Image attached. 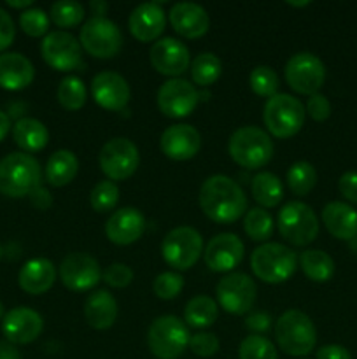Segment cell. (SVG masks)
Masks as SVG:
<instances>
[{"mask_svg": "<svg viewBox=\"0 0 357 359\" xmlns=\"http://www.w3.org/2000/svg\"><path fill=\"white\" fill-rule=\"evenodd\" d=\"M200 207L214 223L230 224L247 212V196L234 179L217 174L200 188Z\"/></svg>", "mask_w": 357, "mask_h": 359, "instance_id": "obj_1", "label": "cell"}, {"mask_svg": "<svg viewBox=\"0 0 357 359\" xmlns=\"http://www.w3.org/2000/svg\"><path fill=\"white\" fill-rule=\"evenodd\" d=\"M42 168L28 153H10L0 160V193L9 198L28 196L41 186Z\"/></svg>", "mask_w": 357, "mask_h": 359, "instance_id": "obj_2", "label": "cell"}, {"mask_svg": "<svg viewBox=\"0 0 357 359\" xmlns=\"http://www.w3.org/2000/svg\"><path fill=\"white\" fill-rule=\"evenodd\" d=\"M227 151L231 160L241 168L258 170L273 158V140L259 126H240L231 133Z\"/></svg>", "mask_w": 357, "mask_h": 359, "instance_id": "obj_3", "label": "cell"}, {"mask_svg": "<svg viewBox=\"0 0 357 359\" xmlns=\"http://www.w3.org/2000/svg\"><path fill=\"white\" fill-rule=\"evenodd\" d=\"M275 337L280 349L294 358L310 354L317 344L314 321L298 309H289L276 319Z\"/></svg>", "mask_w": 357, "mask_h": 359, "instance_id": "obj_4", "label": "cell"}, {"mask_svg": "<svg viewBox=\"0 0 357 359\" xmlns=\"http://www.w3.org/2000/svg\"><path fill=\"white\" fill-rule=\"evenodd\" d=\"M251 269L259 280L266 284H282L294 276L298 256L290 248L276 242H265L254 249Z\"/></svg>", "mask_w": 357, "mask_h": 359, "instance_id": "obj_5", "label": "cell"}, {"mask_svg": "<svg viewBox=\"0 0 357 359\" xmlns=\"http://www.w3.org/2000/svg\"><path fill=\"white\" fill-rule=\"evenodd\" d=\"M304 116V105L296 97L289 93H276L266 100L262 121L273 137L289 139L303 128Z\"/></svg>", "mask_w": 357, "mask_h": 359, "instance_id": "obj_6", "label": "cell"}, {"mask_svg": "<svg viewBox=\"0 0 357 359\" xmlns=\"http://www.w3.org/2000/svg\"><path fill=\"white\" fill-rule=\"evenodd\" d=\"M189 328L175 316L154 319L147 332V346L158 359H178L189 347Z\"/></svg>", "mask_w": 357, "mask_h": 359, "instance_id": "obj_7", "label": "cell"}, {"mask_svg": "<svg viewBox=\"0 0 357 359\" xmlns=\"http://www.w3.org/2000/svg\"><path fill=\"white\" fill-rule=\"evenodd\" d=\"M276 228L289 244L304 248L318 235L317 214L304 202H289L280 209Z\"/></svg>", "mask_w": 357, "mask_h": 359, "instance_id": "obj_8", "label": "cell"}, {"mask_svg": "<svg viewBox=\"0 0 357 359\" xmlns=\"http://www.w3.org/2000/svg\"><path fill=\"white\" fill-rule=\"evenodd\" d=\"M203 252V238L191 226H177L164 235L161 242V256L177 272L189 270Z\"/></svg>", "mask_w": 357, "mask_h": 359, "instance_id": "obj_9", "label": "cell"}, {"mask_svg": "<svg viewBox=\"0 0 357 359\" xmlns=\"http://www.w3.org/2000/svg\"><path fill=\"white\" fill-rule=\"evenodd\" d=\"M80 48L100 60L118 56L122 48V35L118 25L105 16H91L80 28Z\"/></svg>", "mask_w": 357, "mask_h": 359, "instance_id": "obj_10", "label": "cell"}, {"mask_svg": "<svg viewBox=\"0 0 357 359\" xmlns=\"http://www.w3.org/2000/svg\"><path fill=\"white\" fill-rule=\"evenodd\" d=\"M286 81L293 91L300 95L318 93L326 81V67L314 53L301 51L290 56L286 63Z\"/></svg>", "mask_w": 357, "mask_h": 359, "instance_id": "obj_11", "label": "cell"}, {"mask_svg": "<svg viewBox=\"0 0 357 359\" xmlns=\"http://www.w3.org/2000/svg\"><path fill=\"white\" fill-rule=\"evenodd\" d=\"M98 161L108 181H125L139 168V147L126 137H115L104 144L98 154Z\"/></svg>", "mask_w": 357, "mask_h": 359, "instance_id": "obj_12", "label": "cell"}, {"mask_svg": "<svg viewBox=\"0 0 357 359\" xmlns=\"http://www.w3.org/2000/svg\"><path fill=\"white\" fill-rule=\"evenodd\" d=\"M217 305L233 316H245L254 307L258 287L254 280L241 272H231L219 280L216 287Z\"/></svg>", "mask_w": 357, "mask_h": 359, "instance_id": "obj_13", "label": "cell"}, {"mask_svg": "<svg viewBox=\"0 0 357 359\" xmlns=\"http://www.w3.org/2000/svg\"><path fill=\"white\" fill-rule=\"evenodd\" d=\"M158 107L167 118H188L200 102V93L195 84L186 79H168L158 90Z\"/></svg>", "mask_w": 357, "mask_h": 359, "instance_id": "obj_14", "label": "cell"}, {"mask_svg": "<svg viewBox=\"0 0 357 359\" xmlns=\"http://www.w3.org/2000/svg\"><path fill=\"white\" fill-rule=\"evenodd\" d=\"M41 55L49 67L58 72L76 70L83 63L80 42L63 30L49 32L41 44Z\"/></svg>", "mask_w": 357, "mask_h": 359, "instance_id": "obj_15", "label": "cell"}, {"mask_svg": "<svg viewBox=\"0 0 357 359\" xmlns=\"http://www.w3.org/2000/svg\"><path fill=\"white\" fill-rule=\"evenodd\" d=\"M59 280L76 293L90 291L102 280V270L97 259L86 252H70L59 265Z\"/></svg>", "mask_w": 357, "mask_h": 359, "instance_id": "obj_16", "label": "cell"}, {"mask_svg": "<svg viewBox=\"0 0 357 359\" xmlns=\"http://www.w3.org/2000/svg\"><path fill=\"white\" fill-rule=\"evenodd\" d=\"M149 60L158 74L168 76L172 79L184 74L191 67L189 49L174 37H163L154 42L150 46Z\"/></svg>", "mask_w": 357, "mask_h": 359, "instance_id": "obj_17", "label": "cell"}, {"mask_svg": "<svg viewBox=\"0 0 357 359\" xmlns=\"http://www.w3.org/2000/svg\"><path fill=\"white\" fill-rule=\"evenodd\" d=\"M91 95L102 109L119 112L125 111L128 105L132 90L128 86V81L121 74L104 70L91 81Z\"/></svg>", "mask_w": 357, "mask_h": 359, "instance_id": "obj_18", "label": "cell"}, {"mask_svg": "<svg viewBox=\"0 0 357 359\" xmlns=\"http://www.w3.org/2000/svg\"><path fill=\"white\" fill-rule=\"evenodd\" d=\"M244 242L234 233H219L206 244L203 251L205 265L212 272L226 273L237 269L244 259Z\"/></svg>", "mask_w": 357, "mask_h": 359, "instance_id": "obj_19", "label": "cell"}, {"mask_svg": "<svg viewBox=\"0 0 357 359\" xmlns=\"http://www.w3.org/2000/svg\"><path fill=\"white\" fill-rule=\"evenodd\" d=\"M44 321L38 312L28 307L10 309L2 321V333L13 346H27L38 339Z\"/></svg>", "mask_w": 357, "mask_h": 359, "instance_id": "obj_20", "label": "cell"}, {"mask_svg": "<svg viewBox=\"0 0 357 359\" xmlns=\"http://www.w3.org/2000/svg\"><path fill=\"white\" fill-rule=\"evenodd\" d=\"M160 147L170 160H191L202 147V135L191 125H172L161 133Z\"/></svg>", "mask_w": 357, "mask_h": 359, "instance_id": "obj_21", "label": "cell"}, {"mask_svg": "<svg viewBox=\"0 0 357 359\" xmlns=\"http://www.w3.org/2000/svg\"><path fill=\"white\" fill-rule=\"evenodd\" d=\"M146 231V217L135 207L115 210L105 223V235L115 245H130Z\"/></svg>", "mask_w": 357, "mask_h": 359, "instance_id": "obj_22", "label": "cell"}, {"mask_svg": "<svg viewBox=\"0 0 357 359\" xmlns=\"http://www.w3.org/2000/svg\"><path fill=\"white\" fill-rule=\"evenodd\" d=\"M164 25H167V16L160 2L140 4L132 11L128 20L130 32L140 42L160 41Z\"/></svg>", "mask_w": 357, "mask_h": 359, "instance_id": "obj_23", "label": "cell"}, {"mask_svg": "<svg viewBox=\"0 0 357 359\" xmlns=\"http://www.w3.org/2000/svg\"><path fill=\"white\" fill-rule=\"evenodd\" d=\"M168 18L174 30L186 39L203 37L210 27V18L206 11L195 2L174 4Z\"/></svg>", "mask_w": 357, "mask_h": 359, "instance_id": "obj_24", "label": "cell"}, {"mask_svg": "<svg viewBox=\"0 0 357 359\" xmlns=\"http://www.w3.org/2000/svg\"><path fill=\"white\" fill-rule=\"evenodd\" d=\"M34 63L21 53L0 55V88L7 91H20L34 83Z\"/></svg>", "mask_w": 357, "mask_h": 359, "instance_id": "obj_25", "label": "cell"}, {"mask_svg": "<svg viewBox=\"0 0 357 359\" xmlns=\"http://www.w3.org/2000/svg\"><path fill=\"white\" fill-rule=\"evenodd\" d=\"M56 280V269L48 258H34L21 266L18 273L20 287L28 294H44Z\"/></svg>", "mask_w": 357, "mask_h": 359, "instance_id": "obj_26", "label": "cell"}, {"mask_svg": "<svg viewBox=\"0 0 357 359\" xmlns=\"http://www.w3.org/2000/svg\"><path fill=\"white\" fill-rule=\"evenodd\" d=\"M322 223L338 241H354L357 237V210L345 202H329L322 209Z\"/></svg>", "mask_w": 357, "mask_h": 359, "instance_id": "obj_27", "label": "cell"}, {"mask_svg": "<svg viewBox=\"0 0 357 359\" xmlns=\"http://www.w3.org/2000/svg\"><path fill=\"white\" fill-rule=\"evenodd\" d=\"M84 318L93 330H108L118 319V302L108 291H93L84 304Z\"/></svg>", "mask_w": 357, "mask_h": 359, "instance_id": "obj_28", "label": "cell"}, {"mask_svg": "<svg viewBox=\"0 0 357 359\" xmlns=\"http://www.w3.org/2000/svg\"><path fill=\"white\" fill-rule=\"evenodd\" d=\"M13 139L23 153H37L48 146L49 132L38 119L20 118L13 126Z\"/></svg>", "mask_w": 357, "mask_h": 359, "instance_id": "obj_29", "label": "cell"}, {"mask_svg": "<svg viewBox=\"0 0 357 359\" xmlns=\"http://www.w3.org/2000/svg\"><path fill=\"white\" fill-rule=\"evenodd\" d=\"M79 172V160L69 149H59L49 156L46 163V179L55 188H63L76 179Z\"/></svg>", "mask_w": 357, "mask_h": 359, "instance_id": "obj_30", "label": "cell"}, {"mask_svg": "<svg viewBox=\"0 0 357 359\" xmlns=\"http://www.w3.org/2000/svg\"><path fill=\"white\" fill-rule=\"evenodd\" d=\"M251 193L259 205L272 209L282 202L284 186L272 172H258L251 181Z\"/></svg>", "mask_w": 357, "mask_h": 359, "instance_id": "obj_31", "label": "cell"}, {"mask_svg": "<svg viewBox=\"0 0 357 359\" xmlns=\"http://www.w3.org/2000/svg\"><path fill=\"white\" fill-rule=\"evenodd\" d=\"M301 270L312 283H328L335 276V262L321 249H308L298 258Z\"/></svg>", "mask_w": 357, "mask_h": 359, "instance_id": "obj_32", "label": "cell"}, {"mask_svg": "<svg viewBox=\"0 0 357 359\" xmlns=\"http://www.w3.org/2000/svg\"><path fill=\"white\" fill-rule=\"evenodd\" d=\"M217 316H219V305H217L216 300L205 297V294L191 298L186 304L184 319L192 328H209L217 321Z\"/></svg>", "mask_w": 357, "mask_h": 359, "instance_id": "obj_33", "label": "cell"}, {"mask_svg": "<svg viewBox=\"0 0 357 359\" xmlns=\"http://www.w3.org/2000/svg\"><path fill=\"white\" fill-rule=\"evenodd\" d=\"M275 230V221L272 214L262 207H252L245 212L244 217V231L247 237L254 242H266L272 238Z\"/></svg>", "mask_w": 357, "mask_h": 359, "instance_id": "obj_34", "label": "cell"}, {"mask_svg": "<svg viewBox=\"0 0 357 359\" xmlns=\"http://www.w3.org/2000/svg\"><path fill=\"white\" fill-rule=\"evenodd\" d=\"M223 74V63L214 53H200L191 63L192 83L200 88H206L216 83Z\"/></svg>", "mask_w": 357, "mask_h": 359, "instance_id": "obj_35", "label": "cell"}, {"mask_svg": "<svg viewBox=\"0 0 357 359\" xmlns=\"http://www.w3.org/2000/svg\"><path fill=\"white\" fill-rule=\"evenodd\" d=\"M317 184V170L310 161H296L287 170V186L296 196H304Z\"/></svg>", "mask_w": 357, "mask_h": 359, "instance_id": "obj_36", "label": "cell"}, {"mask_svg": "<svg viewBox=\"0 0 357 359\" xmlns=\"http://www.w3.org/2000/svg\"><path fill=\"white\" fill-rule=\"evenodd\" d=\"M59 105L66 111H79L86 104L88 91L83 79L76 76H66L59 81L58 91H56Z\"/></svg>", "mask_w": 357, "mask_h": 359, "instance_id": "obj_37", "label": "cell"}, {"mask_svg": "<svg viewBox=\"0 0 357 359\" xmlns=\"http://www.w3.org/2000/svg\"><path fill=\"white\" fill-rule=\"evenodd\" d=\"M49 18L59 28L77 27L84 20V6L72 0H59L51 6Z\"/></svg>", "mask_w": 357, "mask_h": 359, "instance_id": "obj_38", "label": "cell"}, {"mask_svg": "<svg viewBox=\"0 0 357 359\" xmlns=\"http://www.w3.org/2000/svg\"><path fill=\"white\" fill-rule=\"evenodd\" d=\"M248 84H251L252 91L259 97L272 98L279 91V76L275 70L268 65H258L252 69L251 76H248Z\"/></svg>", "mask_w": 357, "mask_h": 359, "instance_id": "obj_39", "label": "cell"}, {"mask_svg": "<svg viewBox=\"0 0 357 359\" xmlns=\"http://www.w3.org/2000/svg\"><path fill=\"white\" fill-rule=\"evenodd\" d=\"M238 356L240 359H279L275 346L262 335L245 337L238 347Z\"/></svg>", "mask_w": 357, "mask_h": 359, "instance_id": "obj_40", "label": "cell"}, {"mask_svg": "<svg viewBox=\"0 0 357 359\" xmlns=\"http://www.w3.org/2000/svg\"><path fill=\"white\" fill-rule=\"evenodd\" d=\"M119 202V188L112 181H100L90 193V203L97 212H108Z\"/></svg>", "mask_w": 357, "mask_h": 359, "instance_id": "obj_41", "label": "cell"}, {"mask_svg": "<svg viewBox=\"0 0 357 359\" xmlns=\"http://www.w3.org/2000/svg\"><path fill=\"white\" fill-rule=\"evenodd\" d=\"M49 21L51 18L38 7H30L20 14V27L30 37H42L48 35Z\"/></svg>", "mask_w": 357, "mask_h": 359, "instance_id": "obj_42", "label": "cell"}, {"mask_svg": "<svg viewBox=\"0 0 357 359\" xmlns=\"http://www.w3.org/2000/svg\"><path fill=\"white\" fill-rule=\"evenodd\" d=\"M184 287V279L178 272H163L154 279V294L161 300H174Z\"/></svg>", "mask_w": 357, "mask_h": 359, "instance_id": "obj_43", "label": "cell"}, {"mask_svg": "<svg viewBox=\"0 0 357 359\" xmlns=\"http://www.w3.org/2000/svg\"><path fill=\"white\" fill-rule=\"evenodd\" d=\"M219 346L220 342L216 337V333L210 332H200L192 335L191 340H189V349L200 358H212L219 351Z\"/></svg>", "mask_w": 357, "mask_h": 359, "instance_id": "obj_44", "label": "cell"}, {"mask_svg": "<svg viewBox=\"0 0 357 359\" xmlns=\"http://www.w3.org/2000/svg\"><path fill=\"white\" fill-rule=\"evenodd\" d=\"M102 279L111 287L121 290V287H126L133 280V270L125 263H112L102 272Z\"/></svg>", "mask_w": 357, "mask_h": 359, "instance_id": "obj_45", "label": "cell"}, {"mask_svg": "<svg viewBox=\"0 0 357 359\" xmlns=\"http://www.w3.org/2000/svg\"><path fill=\"white\" fill-rule=\"evenodd\" d=\"M304 111H307V114L310 116L314 121H326V119H329V116H331V102L328 100V97L322 93H315L312 95V97H308L307 100V107H304Z\"/></svg>", "mask_w": 357, "mask_h": 359, "instance_id": "obj_46", "label": "cell"}, {"mask_svg": "<svg viewBox=\"0 0 357 359\" xmlns=\"http://www.w3.org/2000/svg\"><path fill=\"white\" fill-rule=\"evenodd\" d=\"M16 37V28H14V21L7 11L0 7V53L6 51Z\"/></svg>", "mask_w": 357, "mask_h": 359, "instance_id": "obj_47", "label": "cell"}, {"mask_svg": "<svg viewBox=\"0 0 357 359\" xmlns=\"http://www.w3.org/2000/svg\"><path fill=\"white\" fill-rule=\"evenodd\" d=\"M245 328L251 330L252 335H261L272 328V318L266 312H248L245 319Z\"/></svg>", "mask_w": 357, "mask_h": 359, "instance_id": "obj_48", "label": "cell"}, {"mask_svg": "<svg viewBox=\"0 0 357 359\" xmlns=\"http://www.w3.org/2000/svg\"><path fill=\"white\" fill-rule=\"evenodd\" d=\"M338 189L349 202L357 203V172H345L340 177Z\"/></svg>", "mask_w": 357, "mask_h": 359, "instance_id": "obj_49", "label": "cell"}, {"mask_svg": "<svg viewBox=\"0 0 357 359\" xmlns=\"http://www.w3.org/2000/svg\"><path fill=\"white\" fill-rule=\"evenodd\" d=\"M317 359H352V354L346 347L338 346V344H329V346H322L317 351Z\"/></svg>", "mask_w": 357, "mask_h": 359, "instance_id": "obj_50", "label": "cell"}, {"mask_svg": "<svg viewBox=\"0 0 357 359\" xmlns=\"http://www.w3.org/2000/svg\"><path fill=\"white\" fill-rule=\"evenodd\" d=\"M28 198H30L31 207H35V209H38V210H48L49 207L52 205L51 193H49L46 188H42V186L35 188L34 191L28 195Z\"/></svg>", "mask_w": 357, "mask_h": 359, "instance_id": "obj_51", "label": "cell"}, {"mask_svg": "<svg viewBox=\"0 0 357 359\" xmlns=\"http://www.w3.org/2000/svg\"><path fill=\"white\" fill-rule=\"evenodd\" d=\"M0 359H21V354L10 342H0Z\"/></svg>", "mask_w": 357, "mask_h": 359, "instance_id": "obj_52", "label": "cell"}, {"mask_svg": "<svg viewBox=\"0 0 357 359\" xmlns=\"http://www.w3.org/2000/svg\"><path fill=\"white\" fill-rule=\"evenodd\" d=\"M10 132V118L7 112L0 111V142L7 137V133Z\"/></svg>", "mask_w": 357, "mask_h": 359, "instance_id": "obj_53", "label": "cell"}, {"mask_svg": "<svg viewBox=\"0 0 357 359\" xmlns=\"http://www.w3.org/2000/svg\"><path fill=\"white\" fill-rule=\"evenodd\" d=\"M90 9L93 11L94 16H104L108 9V4L104 0H93V2H90Z\"/></svg>", "mask_w": 357, "mask_h": 359, "instance_id": "obj_54", "label": "cell"}, {"mask_svg": "<svg viewBox=\"0 0 357 359\" xmlns=\"http://www.w3.org/2000/svg\"><path fill=\"white\" fill-rule=\"evenodd\" d=\"M7 6L9 7H14V9H30L31 6H34V2L31 0H7Z\"/></svg>", "mask_w": 357, "mask_h": 359, "instance_id": "obj_55", "label": "cell"}, {"mask_svg": "<svg viewBox=\"0 0 357 359\" xmlns=\"http://www.w3.org/2000/svg\"><path fill=\"white\" fill-rule=\"evenodd\" d=\"M308 4H310V2H307V0H304V2H293V0H289V2H287V6H293V7H307Z\"/></svg>", "mask_w": 357, "mask_h": 359, "instance_id": "obj_56", "label": "cell"}, {"mask_svg": "<svg viewBox=\"0 0 357 359\" xmlns=\"http://www.w3.org/2000/svg\"><path fill=\"white\" fill-rule=\"evenodd\" d=\"M4 316H6V314H4V304L0 302V319H4Z\"/></svg>", "mask_w": 357, "mask_h": 359, "instance_id": "obj_57", "label": "cell"}, {"mask_svg": "<svg viewBox=\"0 0 357 359\" xmlns=\"http://www.w3.org/2000/svg\"><path fill=\"white\" fill-rule=\"evenodd\" d=\"M2 256H4V249H2V244H0V259H2Z\"/></svg>", "mask_w": 357, "mask_h": 359, "instance_id": "obj_58", "label": "cell"}]
</instances>
